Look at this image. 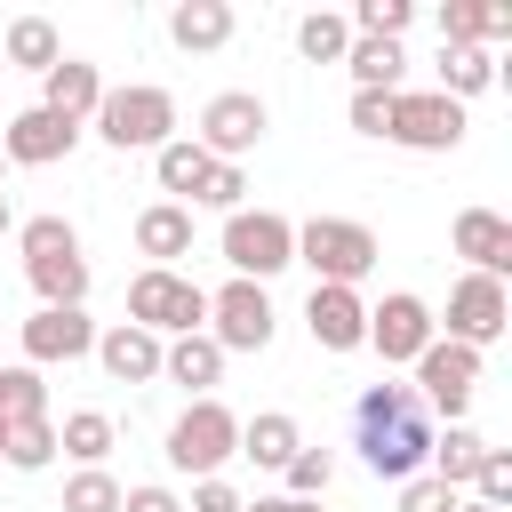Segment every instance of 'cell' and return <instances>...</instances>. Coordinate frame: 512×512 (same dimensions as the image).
<instances>
[{"label":"cell","instance_id":"obj_1","mask_svg":"<svg viewBox=\"0 0 512 512\" xmlns=\"http://www.w3.org/2000/svg\"><path fill=\"white\" fill-rule=\"evenodd\" d=\"M432 416H424V400L408 392V384H368L360 400H352V448H360V464L376 472V480H416L424 472V456H432Z\"/></svg>","mask_w":512,"mask_h":512},{"label":"cell","instance_id":"obj_2","mask_svg":"<svg viewBox=\"0 0 512 512\" xmlns=\"http://www.w3.org/2000/svg\"><path fill=\"white\" fill-rule=\"evenodd\" d=\"M16 248H24V280H32L40 304H56V312L88 304V256H80L72 216H24L16 224Z\"/></svg>","mask_w":512,"mask_h":512},{"label":"cell","instance_id":"obj_3","mask_svg":"<svg viewBox=\"0 0 512 512\" xmlns=\"http://www.w3.org/2000/svg\"><path fill=\"white\" fill-rule=\"evenodd\" d=\"M376 232L360 216H304L296 224V264H312V288H360L376 272Z\"/></svg>","mask_w":512,"mask_h":512},{"label":"cell","instance_id":"obj_4","mask_svg":"<svg viewBox=\"0 0 512 512\" xmlns=\"http://www.w3.org/2000/svg\"><path fill=\"white\" fill-rule=\"evenodd\" d=\"M128 320L144 328V336H200L208 328V288L192 280V272H160V264H144L136 280H128Z\"/></svg>","mask_w":512,"mask_h":512},{"label":"cell","instance_id":"obj_5","mask_svg":"<svg viewBox=\"0 0 512 512\" xmlns=\"http://www.w3.org/2000/svg\"><path fill=\"white\" fill-rule=\"evenodd\" d=\"M168 472H184V480H224V464L240 456V416L224 408V400H192L176 424H168Z\"/></svg>","mask_w":512,"mask_h":512},{"label":"cell","instance_id":"obj_6","mask_svg":"<svg viewBox=\"0 0 512 512\" xmlns=\"http://www.w3.org/2000/svg\"><path fill=\"white\" fill-rule=\"evenodd\" d=\"M96 136L112 152H160L176 136V96L152 88V80H128V88H104L96 104Z\"/></svg>","mask_w":512,"mask_h":512},{"label":"cell","instance_id":"obj_7","mask_svg":"<svg viewBox=\"0 0 512 512\" xmlns=\"http://www.w3.org/2000/svg\"><path fill=\"white\" fill-rule=\"evenodd\" d=\"M216 248H224L232 280H256V288H264L272 272L296 264V224H288L280 208H232L224 232H216Z\"/></svg>","mask_w":512,"mask_h":512},{"label":"cell","instance_id":"obj_8","mask_svg":"<svg viewBox=\"0 0 512 512\" xmlns=\"http://www.w3.org/2000/svg\"><path fill=\"white\" fill-rule=\"evenodd\" d=\"M264 128H272V104H264L256 88H216V96L200 104L192 144H200L208 160H232V168H240V152H256V144H264Z\"/></svg>","mask_w":512,"mask_h":512},{"label":"cell","instance_id":"obj_9","mask_svg":"<svg viewBox=\"0 0 512 512\" xmlns=\"http://www.w3.org/2000/svg\"><path fill=\"white\" fill-rule=\"evenodd\" d=\"M416 400H424V416H448V424H464V408H472V384H480V352H464V344H448V336H432L416 360Z\"/></svg>","mask_w":512,"mask_h":512},{"label":"cell","instance_id":"obj_10","mask_svg":"<svg viewBox=\"0 0 512 512\" xmlns=\"http://www.w3.org/2000/svg\"><path fill=\"white\" fill-rule=\"evenodd\" d=\"M384 144H408V152H456V144H464V104H448L440 88H400L392 112H384Z\"/></svg>","mask_w":512,"mask_h":512},{"label":"cell","instance_id":"obj_11","mask_svg":"<svg viewBox=\"0 0 512 512\" xmlns=\"http://www.w3.org/2000/svg\"><path fill=\"white\" fill-rule=\"evenodd\" d=\"M504 328H512V296H504V280L464 272V280L448 288V320H440V336H448V344H464V352H488Z\"/></svg>","mask_w":512,"mask_h":512},{"label":"cell","instance_id":"obj_12","mask_svg":"<svg viewBox=\"0 0 512 512\" xmlns=\"http://www.w3.org/2000/svg\"><path fill=\"white\" fill-rule=\"evenodd\" d=\"M272 328H280V312H272V296H264L256 280L208 288V336H216V352H264Z\"/></svg>","mask_w":512,"mask_h":512},{"label":"cell","instance_id":"obj_13","mask_svg":"<svg viewBox=\"0 0 512 512\" xmlns=\"http://www.w3.org/2000/svg\"><path fill=\"white\" fill-rule=\"evenodd\" d=\"M432 336H440V320H432V304H424L416 288H392L384 304H368V352H376L384 368H408Z\"/></svg>","mask_w":512,"mask_h":512},{"label":"cell","instance_id":"obj_14","mask_svg":"<svg viewBox=\"0 0 512 512\" xmlns=\"http://www.w3.org/2000/svg\"><path fill=\"white\" fill-rule=\"evenodd\" d=\"M16 344H24V368H56V360L72 368L96 352V320H88V304H72V312L40 304L32 320H16Z\"/></svg>","mask_w":512,"mask_h":512},{"label":"cell","instance_id":"obj_15","mask_svg":"<svg viewBox=\"0 0 512 512\" xmlns=\"http://www.w3.org/2000/svg\"><path fill=\"white\" fill-rule=\"evenodd\" d=\"M72 144H80V128L56 120L48 104H24V112L0 120V160L8 168H56V160H72Z\"/></svg>","mask_w":512,"mask_h":512},{"label":"cell","instance_id":"obj_16","mask_svg":"<svg viewBox=\"0 0 512 512\" xmlns=\"http://www.w3.org/2000/svg\"><path fill=\"white\" fill-rule=\"evenodd\" d=\"M304 328H312L320 352H368V296L360 288H312Z\"/></svg>","mask_w":512,"mask_h":512},{"label":"cell","instance_id":"obj_17","mask_svg":"<svg viewBox=\"0 0 512 512\" xmlns=\"http://www.w3.org/2000/svg\"><path fill=\"white\" fill-rule=\"evenodd\" d=\"M448 248L464 256V272H488V280H504V272H512V224H504L496 208H456Z\"/></svg>","mask_w":512,"mask_h":512},{"label":"cell","instance_id":"obj_18","mask_svg":"<svg viewBox=\"0 0 512 512\" xmlns=\"http://www.w3.org/2000/svg\"><path fill=\"white\" fill-rule=\"evenodd\" d=\"M40 104H48L56 120L88 128V120H96V104H104V72H96L88 56H64V64H48V72H40Z\"/></svg>","mask_w":512,"mask_h":512},{"label":"cell","instance_id":"obj_19","mask_svg":"<svg viewBox=\"0 0 512 512\" xmlns=\"http://www.w3.org/2000/svg\"><path fill=\"white\" fill-rule=\"evenodd\" d=\"M96 360H104L112 384H160V336H144L136 320L96 328Z\"/></svg>","mask_w":512,"mask_h":512},{"label":"cell","instance_id":"obj_20","mask_svg":"<svg viewBox=\"0 0 512 512\" xmlns=\"http://www.w3.org/2000/svg\"><path fill=\"white\" fill-rule=\"evenodd\" d=\"M160 376L184 384L192 400H216V384H224V352H216V336H208V328H200V336H168V344H160Z\"/></svg>","mask_w":512,"mask_h":512},{"label":"cell","instance_id":"obj_21","mask_svg":"<svg viewBox=\"0 0 512 512\" xmlns=\"http://www.w3.org/2000/svg\"><path fill=\"white\" fill-rule=\"evenodd\" d=\"M496 40H512L504 0H448L440 8V48H496Z\"/></svg>","mask_w":512,"mask_h":512},{"label":"cell","instance_id":"obj_22","mask_svg":"<svg viewBox=\"0 0 512 512\" xmlns=\"http://www.w3.org/2000/svg\"><path fill=\"white\" fill-rule=\"evenodd\" d=\"M232 24H240L232 0H176V8H168V40H176L184 56H216V48L232 40Z\"/></svg>","mask_w":512,"mask_h":512},{"label":"cell","instance_id":"obj_23","mask_svg":"<svg viewBox=\"0 0 512 512\" xmlns=\"http://www.w3.org/2000/svg\"><path fill=\"white\" fill-rule=\"evenodd\" d=\"M136 256H144V264H160V272H176V256H192V208L152 200V208L136 216Z\"/></svg>","mask_w":512,"mask_h":512},{"label":"cell","instance_id":"obj_24","mask_svg":"<svg viewBox=\"0 0 512 512\" xmlns=\"http://www.w3.org/2000/svg\"><path fill=\"white\" fill-rule=\"evenodd\" d=\"M296 448H304V424H296L288 408H256V416H240V456H248L256 472H280Z\"/></svg>","mask_w":512,"mask_h":512},{"label":"cell","instance_id":"obj_25","mask_svg":"<svg viewBox=\"0 0 512 512\" xmlns=\"http://www.w3.org/2000/svg\"><path fill=\"white\" fill-rule=\"evenodd\" d=\"M344 72H352V88H368V96H400V72H408V56H400V40H360V32H352V48H344Z\"/></svg>","mask_w":512,"mask_h":512},{"label":"cell","instance_id":"obj_26","mask_svg":"<svg viewBox=\"0 0 512 512\" xmlns=\"http://www.w3.org/2000/svg\"><path fill=\"white\" fill-rule=\"evenodd\" d=\"M112 440H120V424H112L104 408H72V416L56 424V456H72L80 472H96V464L112 456Z\"/></svg>","mask_w":512,"mask_h":512},{"label":"cell","instance_id":"obj_27","mask_svg":"<svg viewBox=\"0 0 512 512\" xmlns=\"http://www.w3.org/2000/svg\"><path fill=\"white\" fill-rule=\"evenodd\" d=\"M488 456V440L472 432V424H448V432H432V456H424V472L440 480V488H456L464 496V480H472V464Z\"/></svg>","mask_w":512,"mask_h":512},{"label":"cell","instance_id":"obj_28","mask_svg":"<svg viewBox=\"0 0 512 512\" xmlns=\"http://www.w3.org/2000/svg\"><path fill=\"white\" fill-rule=\"evenodd\" d=\"M152 176H160V192H168L176 208H192V192H200V176H208V152H200L192 136H168V144L152 152Z\"/></svg>","mask_w":512,"mask_h":512},{"label":"cell","instance_id":"obj_29","mask_svg":"<svg viewBox=\"0 0 512 512\" xmlns=\"http://www.w3.org/2000/svg\"><path fill=\"white\" fill-rule=\"evenodd\" d=\"M0 464L48 472V464H56V416H16V424H0Z\"/></svg>","mask_w":512,"mask_h":512},{"label":"cell","instance_id":"obj_30","mask_svg":"<svg viewBox=\"0 0 512 512\" xmlns=\"http://www.w3.org/2000/svg\"><path fill=\"white\" fill-rule=\"evenodd\" d=\"M496 88V48H440V96L464 104V96H488Z\"/></svg>","mask_w":512,"mask_h":512},{"label":"cell","instance_id":"obj_31","mask_svg":"<svg viewBox=\"0 0 512 512\" xmlns=\"http://www.w3.org/2000/svg\"><path fill=\"white\" fill-rule=\"evenodd\" d=\"M0 48H8V64H16V72H48V64H64V40H56V24H48V16H16Z\"/></svg>","mask_w":512,"mask_h":512},{"label":"cell","instance_id":"obj_32","mask_svg":"<svg viewBox=\"0 0 512 512\" xmlns=\"http://www.w3.org/2000/svg\"><path fill=\"white\" fill-rule=\"evenodd\" d=\"M344 48H352V24H344L336 8L296 16V56H304V64H344Z\"/></svg>","mask_w":512,"mask_h":512},{"label":"cell","instance_id":"obj_33","mask_svg":"<svg viewBox=\"0 0 512 512\" xmlns=\"http://www.w3.org/2000/svg\"><path fill=\"white\" fill-rule=\"evenodd\" d=\"M16 416H48V384H40V368H0V424H16Z\"/></svg>","mask_w":512,"mask_h":512},{"label":"cell","instance_id":"obj_34","mask_svg":"<svg viewBox=\"0 0 512 512\" xmlns=\"http://www.w3.org/2000/svg\"><path fill=\"white\" fill-rule=\"evenodd\" d=\"M280 480H288V496H296V504H320V496H328V480H336V456H328V448H296V456L280 464Z\"/></svg>","mask_w":512,"mask_h":512},{"label":"cell","instance_id":"obj_35","mask_svg":"<svg viewBox=\"0 0 512 512\" xmlns=\"http://www.w3.org/2000/svg\"><path fill=\"white\" fill-rule=\"evenodd\" d=\"M344 24H352L360 40H400V32L416 24V0H360Z\"/></svg>","mask_w":512,"mask_h":512},{"label":"cell","instance_id":"obj_36","mask_svg":"<svg viewBox=\"0 0 512 512\" xmlns=\"http://www.w3.org/2000/svg\"><path fill=\"white\" fill-rule=\"evenodd\" d=\"M464 488H472V504L512 512V456H504V448H488V456L472 464V480H464Z\"/></svg>","mask_w":512,"mask_h":512},{"label":"cell","instance_id":"obj_37","mask_svg":"<svg viewBox=\"0 0 512 512\" xmlns=\"http://www.w3.org/2000/svg\"><path fill=\"white\" fill-rule=\"evenodd\" d=\"M192 208H248V176L232 168V160H208V176H200V192H192Z\"/></svg>","mask_w":512,"mask_h":512},{"label":"cell","instance_id":"obj_38","mask_svg":"<svg viewBox=\"0 0 512 512\" xmlns=\"http://www.w3.org/2000/svg\"><path fill=\"white\" fill-rule=\"evenodd\" d=\"M64 512H120V480L96 464V472H72L64 480Z\"/></svg>","mask_w":512,"mask_h":512},{"label":"cell","instance_id":"obj_39","mask_svg":"<svg viewBox=\"0 0 512 512\" xmlns=\"http://www.w3.org/2000/svg\"><path fill=\"white\" fill-rule=\"evenodd\" d=\"M400 512H456V488H440L432 472H416V480H400Z\"/></svg>","mask_w":512,"mask_h":512},{"label":"cell","instance_id":"obj_40","mask_svg":"<svg viewBox=\"0 0 512 512\" xmlns=\"http://www.w3.org/2000/svg\"><path fill=\"white\" fill-rule=\"evenodd\" d=\"M120 512H184V496L160 488V480H144V488H120Z\"/></svg>","mask_w":512,"mask_h":512},{"label":"cell","instance_id":"obj_41","mask_svg":"<svg viewBox=\"0 0 512 512\" xmlns=\"http://www.w3.org/2000/svg\"><path fill=\"white\" fill-rule=\"evenodd\" d=\"M184 512H240V488L232 480H192V504Z\"/></svg>","mask_w":512,"mask_h":512},{"label":"cell","instance_id":"obj_42","mask_svg":"<svg viewBox=\"0 0 512 512\" xmlns=\"http://www.w3.org/2000/svg\"><path fill=\"white\" fill-rule=\"evenodd\" d=\"M384 112H392V96H368V88H352V128H360V136H384Z\"/></svg>","mask_w":512,"mask_h":512},{"label":"cell","instance_id":"obj_43","mask_svg":"<svg viewBox=\"0 0 512 512\" xmlns=\"http://www.w3.org/2000/svg\"><path fill=\"white\" fill-rule=\"evenodd\" d=\"M240 512H296V496H256V504H240Z\"/></svg>","mask_w":512,"mask_h":512},{"label":"cell","instance_id":"obj_44","mask_svg":"<svg viewBox=\"0 0 512 512\" xmlns=\"http://www.w3.org/2000/svg\"><path fill=\"white\" fill-rule=\"evenodd\" d=\"M8 232H16V208H8V192H0V240H8Z\"/></svg>","mask_w":512,"mask_h":512},{"label":"cell","instance_id":"obj_45","mask_svg":"<svg viewBox=\"0 0 512 512\" xmlns=\"http://www.w3.org/2000/svg\"><path fill=\"white\" fill-rule=\"evenodd\" d=\"M456 512H488V504H472V496H456Z\"/></svg>","mask_w":512,"mask_h":512},{"label":"cell","instance_id":"obj_46","mask_svg":"<svg viewBox=\"0 0 512 512\" xmlns=\"http://www.w3.org/2000/svg\"><path fill=\"white\" fill-rule=\"evenodd\" d=\"M296 512H320V504H296Z\"/></svg>","mask_w":512,"mask_h":512},{"label":"cell","instance_id":"obj_47","mask_svg":"<svg viewBox=\"0 0 512 512\" xmlns=\"http://www.w3.org/2000/svg\"><path fill=\"white\" fill-rule=\"evenodd\" d=\"M0 176H8V160H0Z\"/></svg>","mask_w":512,"mask_h":512}]
</instances>
